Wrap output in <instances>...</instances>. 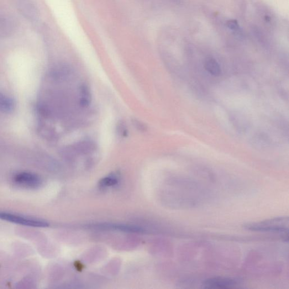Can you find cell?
<instances>
[{"label":"cell","instance_id":"cell-2","mask_svg":"<svg viewBox=\"0 0 289 289\" xmlns=\"http://www.w3.org/2000/svg\"><path fill=\"white\" fill-rule=\"evenodd\" d=\"M240 281L232 277H215L207 278L202 281L203 288L211 289H225L237 287Z\"/></svg>","mask_w":289,"mask_h":289},{"label":"cell","instance_id":"cell-9","mask_svg":"<svg viewBox=\"0 0 289 289\" xmlns=\"http://www.w3.org/2000/svg\"><path fill=\"white\" fill-rule=\"evenodd\" d=\"M205 69L213 76H217L220 74L221 69L218 62L214 59H209L204 64Z\"/></svg>","mask_w":289,"mask_h":289},{"label":"cell","instance_id":"cell-12","mask_svg":"<svg viewBox=\"0 0 289 289\" xmlns=\"http://www.w3.org/2000/svg\"><path fill=\"white\" fill-rule=\"evenodd\" d=\"M117 182V178L112 176L103 178L99 183H100V185L102 187H110L116 185Z\"/></svg>","mask_w":289,"mask_h":289},{"label":"cell","instance_id":"cell-7","mask_svg":"<svg viewBox=\"0 0 289 289\" xmlns=\"http://www.w3.org/2000/svg\"><path fill=\"white\" fill-rule=\"evenodd\" d=\"M97 228L102 229H113L123 231L127 232H142V229L134 226L125 225H113L106 224L96 226Z\"/></svg>","mask_w":289,"mask_h":289},{"label":"cell","instance_id":"cell-4","mask_svg":"<svg viewBox=\"0 0 289 289\" xmlns=\"http://www.w3.org/2000/svg\"><path fill=\"white\" fill-rule=\"evenodd\" d=\"M21 14L30 21H35L39 17V10L33 0H14Z\"/></svg>","mask_w":289,"mask_h":289},{"label":"cell","instance_id":"cell-5","mask_svg":"<svg viewBox=\"0 0 289 289\" xmlns=\"http://www.w3.org/2000/svg\"><path fill=\"white\" fill-rule=\"evenodd\" d=\"M16 27V22L11 15L0 11V38L12 35Z\"/></svg>","mask_w":289,"mask_h":289},{"label":"cell","instance_id":"cell-8","mask_svg":"<svg viewBox=\"0 0 289 289\" xmlns=\"http://www.w3.org/2000/svg\"><path fill=\"white\" fill-rule=\"evenodd\" d=\"M15 104L13 99L0 93V112L10 113L13 112Z\"/></svg>","mask_w":289,"mask_h":289},{"label":"cell","instance_id":"cell-6","mask_svg":"<svg viewBox=\"0 0 289 289\" xmlns=\"http://www.w3.org/2000/svg\"><path fill=\"white\" fill-rule=\"evenodd\" d=\"M14 180L18 185L26 188H36L41 185L40 177L33 173L29 172L18 173L15 176Z\"/></svg>","mask_w":289,"mask_h":289},{"label":"cell","instance_id":"cell-14","mask_svg":"<svg viewBox=\"0 0 289 289\" xmlns=\"http://www.w3.org/2000/svg\"><path fill=\"white\" fill-rule=\"evenodd\" d=\"M134 125L135 126L137 129L140 130L141 131H144L146 129V126L138 120L134 121Z\"/></svg>","mask_w":289,"mask_h":289},{"label":"cell","instance_id":"cell-11","mask_svg":"<svg viewBox=\"0 0 289 289\" xmlns=\"http://www.w3.org/2000/svg\"><path fill=\"white\" fill-rule=\"evenodd\" d=\"M95 148L94 144L92 142L83 141L78 144L76 149L81 151L83 153H88V152L93 150Z\"/></svg>","mask_w":289,"mask_h":289},{"label":"cell","instance_id":"cell-15","mask_svg":"<svg viewBox=\"0 0 289 289\" xmlns=\"http://www.w3.org/2000/svg\"><path fill=\"white\" fill-rule=\"evenodd\" d=\"M118 130H119V134H120V135H122L123 136H125V135L126 134H127V129H126L125 127V125H121L119 126V128L118 129Z\"/></svg>","mask_w":289,"mask_h":289},{"label":"cell","instance_id":"cell-3","mask_svg":"<svg viewBox=\"0 0 289 289\" xmlns=\"http://www.w3.org/2000/svg\"><path fill=\"white\" fill-rule=\"evenodd\" d=\"M0 219L15 224L34 227H47L49 224L40 220L25 218L18 215L0 212Z\"/></svg>","mask_w":289,"mask_h":289},{"label":"cell","instance_id":"cell-13","mask_svg":"<svg viewBox=\"0 0 289 289\" xmlns=\"http://www.w3.org/2000/svg\"><path fill=\"white\" fill-rule=\"evenodd\" d=\"M226 24L229 29L234 31L239 30L240 28L238 21L235 19L228 20Z\"/></svg>","mask_w":289,"mask_h":289},{"label":"cell","instance_id":"cell-10","mask_svg":"<svg viewBox=\"0 0 289 289\" xmlns=\"http://www.w3.org/2000/svg\"><path fill=\"white\" fill-rule=\"evenodd\" d=\"M82 98L81 99V104L83 107H87L91 102V94L89 89L86 86H83L81 90Z\"/></svg>","mask_w":289,"mask_h":289},{"label":"cell","instance_id":"cell-1","mask_svg":"<svg viewBox=\"0 0 289 289\" xmlns=\"http://www.w3.org/2000/svg\"><path fill=\"white\" fill-rule=\"evenodd\" d=\"M288 217H276L243 225L245 229L251 232L280 234L283 239L287 241L288 239Z\"/></svg>","mask_w":289,"mask_h":289}]
</instances>
